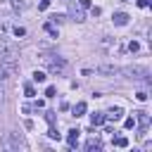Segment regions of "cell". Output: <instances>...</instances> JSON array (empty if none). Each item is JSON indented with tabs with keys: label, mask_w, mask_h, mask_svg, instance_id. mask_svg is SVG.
Instances as JSON below:
<instances>
[{
	"label": "cell",
	"mask_w": 152,
	"mask_h": 152,
	"mask_svg": "<svg viewBox=\"0 0 152 152\" xmlns=\"http://www.w3.org/2000/svg\"><path fill=\"white\" fill-rule=\"evenodd\" d=\"M43 62L48 64V69H50L52 74H62V71L66 69V59H64V57H55V55H45V57H43Z\"/></svg>",
	"instance_id": "cell-1"
},
{
	"label": "cell",
	"mask_w": 152,
	"mask_h": 152,
	"mask_svg": "<svg viewBox=\"0 0 152 152\" xmlns=\"http://www.w3.org/2000/svg\"><path fill=\"white\" fill-rule=\"evenodd\" d=\"M135 126H140V133H138V135H147V128H150V114H147V112H135Z\"/></svg>",
	"instance_id": "cell-2"
},
{
	"label": "cell",
	"mask_w": 152,
	"mask_h": 152,
	"mask_svg": "<svg viewBox=\"0 0 152 152\" xmlns=\"http://www.w3.org/2000/svg\"><path fill=\"white\" fill-rule=\"evenodd\" d=\"M124 74H128V76H133V78H145V81H147V76H150V71H147L145 66H128V69H124Z\"/></svg>",
	"instance_id": "cell-3"
},
{
	"label": "cell",
	"mask_w": 152,
	"mask_h": 152,
	"mask_svg": "<svg viewBox=\"0 0 152 152\" xmlns=\"http://www.w3.org/2000/svg\"><path fill=\"white\" fill-rule=\"evenodd\" d=\"M121 119H124V109L121 107H112V112L104 116V121H109V124L112 121H121Z\"/></svg>",
	"instance_id": "cell-4"
},
{
	"label": "cell",
	"mask_w": 152,
	"mask_h": 152,
	"mask_svg": "<svg viewBox=\"0 0 152 152\" xmlns=\"http://www.w3.org/2000/svg\"><path fill=\"white\" fill-rule=\"evenodd\" d=\"M24 142H21V138L19 135H7L5 140H2V147H21Z\"/></svg>",
	"instance_id": "cell-5"
},
{
	"label": "cell",
	"mask_w": 152,
	"mask_h": 152,
	"mask_svg": "<svg viewBox=\"0 0 152 152\" xmlns=\"http://www.w3.org/2000/svg\"><path fill=\"white\" fill-rule=\"evenodd\" d=\"M128 19H131V17H128L126 12H114V17H112V21H114L116 26H126V24H128Z\"/></svg>",
	"instance_id": "cell-6"
},
{
	"label": "cell",
	"mask_w": 152,
	"mask_h": 152,
	"mask_svg": "<svg viewBox=\"0 0 152 152\" xmlns=\"http://www.w3.org/2000/svg\"><path fill=\"white\" fill-rule=\"evenodd\" d=\"M78 135H81V131H78V128H71V131H69V135H66V142H69V147H76V142H78Z\"/></svg>",
	"instance_id": "cell-7"
},
{
	"label": "cell",
	"mask_w": 152,
	"mask_h": 152,
	"mask_svg": "<svg viewBox=\"0 0 152 152\" xmlns=\"http://www.w3.org/2000/svg\"><path fill=\"white\" fill-rule=\"evenodd\" d=\"M90 124H93V126H102V124H104V114H100V112L90 114Z\"/></svg>",
	"instance_id": "cell-8"
},
{
	"label": "cell",
	"mask_w": 152,
	"mask_h": 152,
	"mask_svg": "<svg viewBox=\"0 0 152 152\" xmlns=\"http://www.w3.org/2000/svg\"><path fill=\"white\" fill-rule=\"evenodd\" d=\"M86 109H88V107H86V102H76V107H74L71 112H74V116H83V114H86Z\"/></svg>",
	"instance_id": "cell-9"
},
{
	"label": "cell",
	"mask_w": 152,
	"mask_h": 152,
	"mask_svg": "<svg viewBox=\"0 0 152 152\" xmlns=\"http://www.w3.org/2000/svg\"><path fill=\"white\" fill-rule=\"evenodd\" d=\"M100 147H102V145H100V140H97L95 135H93V138L86 142V150H88V152H90V150H100Z\"/></svg>",
	"instance_id": "cell-10"
},
{
	"label": "cell",
	"mask_w": 152,
	"mask_h": 152,
	"mask_svg": "<svg viewBox=\"0 0 152 152\" xmlns=\"http://www.w3.org/2000/svg\"><path fill=\"white\" fill-rule=\"evenodd\" d=\"M33 81H36V83H45V81H48V74L36 69V71H33Z\"/></svg>",
	"instance_id": "cell-11"
},
{
	"label": "cell",
	"mask_w": 152,
	"mask_h": 152,
	"mask_svg": "<svg viewBox=\"0 0 152 152\" xmlns=\"http://www.w3.org/2000/svg\"><path fill=\"white\" fill-rule=\"evenodd\" d=\"M114 145L116 147H128V138L126 135H119V138H114Z\"/></svg>",
	"instance_id": "cell-12"
},
{
	"label": "cell",
	"mask_w": 152,
	"mask_h": 152,
	"mask_svg": "<svg viewBox=\"0 0 152 152\" xmlns=\"http://www.w3.org/2000/svg\"><path fill=\"white\" fill-rule=\"evenodd\" d=\"M45 31H48L50 36H55V38H57V26H55L52 21H45Z\"/></svg>",
	"instance_id": "cell-13"
},
{
	"label": "cell",
	"mask_w": 152,
	"mask_h": 152,
	"mask_svg": "<svg viewBox=\"0 0 152 152\" xmlns=\"http://www.w3.org/2000/svg\"><path fill=\"white\" fill-rule=\"evenodd\" d=\"M124 128H128V131L135 128V116H126V119H124Z\"/></svg>",
	"instance_id": "cell-14"
},
{
	"label": "cell",
	"mask_w": 152,
	"mask_h": 152,
	"mask_svg": "<svg viewBox=\"0 0 152 152\" xmlns=\"http://www.w3.org/2000/svg\"><path fill=\"white\" fill-rule=\"evenodd\" d=\"M12 33H14L17 38H24V36H26V28H24V26H14V28H12Z\"/></svg>",
	"instance_id": "cell-15"
},
{
	"label": "cell",
	"mask_w": 152,
	"mask_h": 152,
	"mask_svg": "<svg viewBox=\"0 0 152 152\" xmlns=\"http://www.w3.org/2000/svg\"><path fill=\"white\" fill-rule=\"evenodd\" d=\"M97 71H100V74H116L119 69H116V66H97Z\"/></svg>",
	"instance_id": "cell-16"
},
{
	"label": "cell",
	"mask_w": 152,
	"mask_h": 152,
	"mask_svg": "<svg viewBox=\"0 0 152 152\" xmlns=\"http://www.w3.org/2000/svg\"><path fill=\"white\" fill-rule=\"evenodd\" d=\"M24 93H26V97H33V95H36V88H33L31 83H26V86H24Z\"/></svg>",
	"instance_id": "cell-17"
},
{
	"label": "cell",
	"mask_w": 152,
	"mask_h": 152,
	"mask_svg": "<svg viewBox=\"0 0 152 152\" xmlns=\"http://www.w3.org/2000/svg\"><path fill=\"white\" fill-rule=\"evenodd\" d=\"M48 135H50L52 140H59V138H62V135H59V131H57L55 126H50V131H48Z\"/></svg>",
	"instance_id": "cell-18"
},
{
	"label": "cell",
	"mask_w": 152,
	"mask_h": 152,
	"mask_svg": "<svg viewBox=\"0 0 152 152\" xmlns=\"http://www.w3.org/2000/svg\"><path fill=\"white\" fill-rule=\"evenodd\" d=\"M135 100H138V102H147V93H145V90H138V93H135Z\"/></svg>",
	"instance_id": "cell-19"
},
{
	"label": "cell",
	"mask_w": 152,
	"mask_h": 152,
	"mask_svg": "<svg viewBox=\"0 0 152 152\" xmlns=\"http://www.w3.org/2000/svg\"><path fill=\"white\" fill-rule=\"evenodd\" d=\"M64 19H66L64 14H52V17H50V21H52V24H59V21H64Z\"/></svg>",
	"instance_id": "cell-20"
},
{
	"label": "cell",
	"mask_w": 152,
	"mask_h": 152,
	"mask_svg": "<svg viewBox=\"0 0 152 152\" xmlns=\"http://www.w3.org/2000/svg\"><path fill=\"white\" fill-rule=\"evenodd\" d=\"M128 50H131V52H138V50H140V43H138V40H131V43H128Z\"/></svg>",
	"instance_id": "cell-21"
},
{
	"label": "cell",
	"mask_w": 152,
	"mask_h": 152,
	"mask_svg": "<svg viewBox=\"0 0 152 152\" xmlns=\"http://www.w3.org/2000/svg\"><path fill=\"white\" fill-rule=\"evenodd\" d=\"M55 93H57L55 86H48V88H45V97H55Z\"/></svg>",
	"instance_id": "cell-22"
},
{
	"label": "cell",
	"mask_w": 152,
	"mask_h": 152,
	"mask_svg": "<svg viewBox=\"0 0 152 152\" xmlns=\"http://www.w3.org/2000/svg\"><path fill=\"white\" fill-rule=\"evenodd\" d=\"M7 74H10V71H7V66H5V64H2V62H0V81H2V78H5V76H7Z\"/></svg>",
	"instance_id": "cell-23"
},
{
	"label": "cell",
	"mask_w": 152,
	"mask_h": 152,
	"mask_svg": "<svg viewBox=\"0 0 152 152\" xmlns=\"http://www.w3.org/2000/svg\"><path fill=\"white\" fill-rule=\"evenodd\" d=\"M48 7H50V0H40L38 2V10H48Z\"/></svg>",
	"instance_id": "cell-24"
},
{
	"label": "cell",
	"mask_w": 152,
	"mask_h": 152,
	"mask_svg": "<svg viewBox=\"0 0 152 152\" xmlns=\"http://www.w3.org/2000/svg\"><path fill=\"white\" fill-rule=\"evenodd\" d=\"M78 5H81L83 10H88V7H90V0H78Z\"/></svg>",
	"instance_id": "cell-25"
},
{
	"label": "cell",
	"mask_w": 152,
	"mask_h": 152,
	"mask_svg": "<svg viewBox=\"0 0 152 152\" xmlns=\"http://www.w3.org/2000/svg\"><path fill=\"white\" fill-rule=\"evenodd\" d=\"M45 119H48V124H52V121H55V114H52V112H48V114H45Z\"/></svg>",
	"instance_id": "cell-26"
},
{
	"label": "cell",
	"mask_w": 152,
	"mask_h": 152,
	"mask_svg": "<svg viewBox=\"0 0 152 152\" xmlns=\"http://www.w3.org/2000/svg\"><path fill=\"white\" fill-rule=\"evenodd\" d=\"M135 2H138V7H147L150 5V0H135Z\"/></svg>",
	"instance_id": "cell-27"
},
{
	"label": "cell",
	"mask_w": 152,
	"mask_h": 152,
	"mask_svg": "<svg viewBox=\"0 0 152 152\" xmlns=\"http://www.w3.org/2000/svg\"><path fill=\"white\" fill-rule=\"evenodd\" d=\"M2 95H5V90H2V83H0V102H2Z\"/></svg>",
	"instance_id": "cell-28"
}]
</instances>
